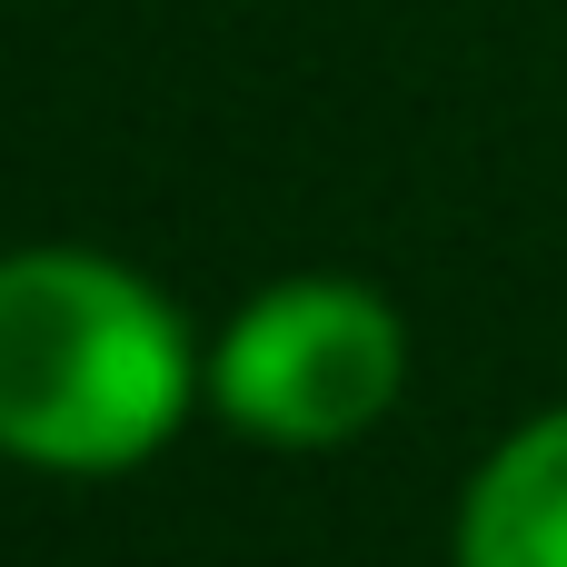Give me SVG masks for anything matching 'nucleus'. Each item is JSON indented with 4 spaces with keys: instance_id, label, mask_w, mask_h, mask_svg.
<instances>
[{
    "instance_id": "nucleus-1",
    "label": "nucleus",
    "mask_w": 567,
    "mask_h": 567,
    "mask_svg": "<svg viewBox=\"0 0 567 567\" xmlns=\"http://www.w3.org/2000/svg\"><path fill=\"white\" fill-rule=\"evenodd\" d=\"M209 409V339L120 249H0V458L30 478H130Z\"/></svg>"
},
{
    "instance_id": "nucleus-3",
    "label": "nucleus",
    "mask_w": 567,
    "mask_h": 567,
    "mask_svg": "<svg viewBox=\"0 0 567 567\" xmlns=\"http://www.w3.org/2000/svg\"><path fill=\"white\" fill-rule=\"evenodd\" d=\"M449 567H567V399L478 449L449 508Z\"/></svg>"
},
{
    "instance_id": "nucleus-2",
    "label": "nucleus",
    "mask_w": 567,
    "mask_h": 567,
    "mask_svg": "<svg viewBox=\"0 0 567 567\" xmlns=\"http://www.w3.org/2000/svg\"><path fill=\"white\" fill-rule=\"evenodd\" d=\"M409 399V319L349 269H289L249 289L209 339V409L279 458L359 449Z\"/></svg>"
}]
</instances>
